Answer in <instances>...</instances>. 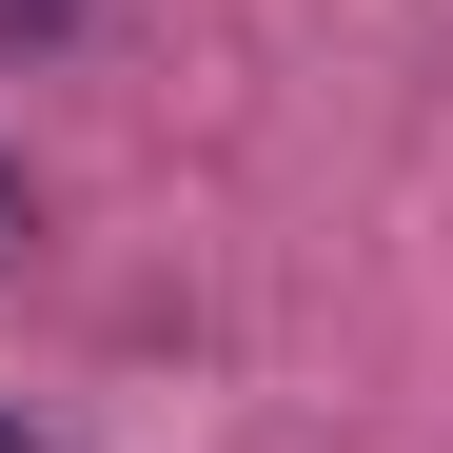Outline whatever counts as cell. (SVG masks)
Segmentation results:
<instances>
[{
    "label": "cell",
    "instance_id": "2",
    "mask_svg": "<svg viewBox=\"0 0 453 453\" xmlns=\"http://www.w3.org/2000/svg\"><path fill=\"white\" fill-rule=\"evenodd\" d=\"M0 453H40V434H0Z\"/></svg>",
    "mask_w": 453,
    "mask_h": 453
},
{
    "label": "cell",
    "instance_id": "1",
    "mask_svg": "<svg viewBox=\"0 0 453 453\" xmlns=\"http://www.w3.org/2000/svg\"><path fill=\"white\" fill-rule=\"evenodd\" d=\"M80 20H99V0H0V40H20V59H40V40H80Z\"/></svg>",
    "mask_w": 453,
    "mask_h": 453
}]
</instances>
